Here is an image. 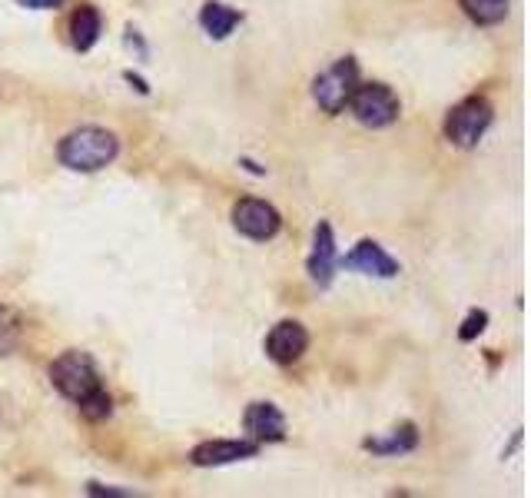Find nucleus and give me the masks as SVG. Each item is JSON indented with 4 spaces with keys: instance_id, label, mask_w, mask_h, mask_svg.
<instances>
[{
    "instance_id": "f257e3e1",
    "label": "nucleus",
    "mask_w": 531,
    "mask_h": 498,
    "mask_svg": "<svg viewBox=\"0 0 531 498\" xmlns=\"http://www.w3.org/2000/svg\"><path fill=\"white\" fill-rule=\"evenodd\" d=\"M50 382L57 386L60 396L77 402L80 412L87 415L90 422L107 419L113 409L110 392L103 389L100 372H97V366H93V359L87 356V352L70 349L60 359H54V366H50Z\"/></svg>"
},
{
    "instance_id": "f03ea898",
    "label": "nucleus",
    "mask_w": 531,
    "mask_h": 498,
    "mask_svg": "<svg viewBox=\"0 0 531 498\" xmlns=\"http://www.w3.org/2000/svg\"><path fill=\"white\" fill-rule=\"evenodd\" d=\"M117 153H120L117 137L103 127H80L67 133L64 143H60V163L74 173H97L117 160Z\"/></svg>"
},
{
    "instance_id": "7ed1b4c3",
    "label": "nucleus",
    "mask_w": 531,
    "mask_h": 498,
    "mask_svg": "<svg viewBox=\"0 0 531 498\" xmlns=\"http://www.w3.org/2000/svg\"><path fill=\"white\" fill-rule=\"evenodd\" d=\"M492 120H495V110L485 97H465L445 117V140L458 150H472L488 133Z\"/></svg>"
},
{
    "instance_id": "20e7f679",
    "label": "nucleus",
    "mask_w": 531,
    "mask_h": 498,
    "mask_svg": "<svg viewBox=\"0 0 531 498\" xmlns=\"http://www.w3.org/2000/svg\"><path fill=\"white\" fill-rule=\"evenodd\" d=\"M349 110L362 127L382 130L399 120L402 103L392 93V87H385V83H356V90H352V97H349Z\"/></svg>"
},
{
    "instance_id": "39448f33",
    "label": "nucleus",
    "mask_w": 531,
    "mask_h": 498,
    "mask_svg": "<svg viewBox=\"0 0 531 498\" xmlns=\"http://www.w3.org/2000/svg\"><path fill=\"white\" fill-rule=\"evenodd\" d=\"M356 83H359V64L352 57H342L316 77V83H312V100L319 103L322 113L336 117V113L349 107V97H352V90H356Z\"/></svg>"
},
{
    "instance_id": "423d86ee",
    "label": "nucleus",
    "mask_w": 531,
    "mask_h": 498,
    "mask_svg": "<svg viewBox=\"0 0 531 498\" xmlns=\"http://www.w3.org/2000/svg\"><path fill=\"white\" fill-rule=\"evenodd\" d=\"M233 226L243 236H249V240H273V236L279 233V226H283V216H279V210L273 203L266 200H239L233 206Z\"/></svg>"
},
{
    "instance_id": "0eeeda50",
    "label": "nucleus",
    "mask_w": 531,
    "mask_h": 498,
    "mask_svg": "<svg viewBox=\"0 0 531 498\" xmlns=\"http://www.w3.org/2000/svg\"><path fill=\"white\" fill-rule=\"evenodd\" d=\"M259 442H246V439H213L196 445L190 462L196 469H220V465H233L243 459H256Z\"/></svg>"
},
{
    "instance_id": "6e6552de",
    "label": "nucleus",
    "mask_w": 531,
    "mask_h": 498,
    "mask_svg": "<svg viewBox=\"0 0 531 498\" xmlns=\"http://www.w3.org/2000/svg\"><path fill=\"white\" fill-rule=\"evenodd\" d=\"M306 346H309V332L303 323H293V319L276 323L273 332L266 336V356L273 359L276 366H293L296 359H303Z\"/></svg>"
},
{
    "instance_id": "1a4fd4ad",
    "label": "nucleus",
    "mask_w": 531,
    "mask_h": 498,
    "mask_svg": "<svg viewBox=\"0 0 531 498\" xmlns=\"http://www.w3.org/2000/svg\"><path fill=\"white\" fill-rule=\"evenodd\" d=\"M336 266H339L336 236H332V226L329 223H319L316 226V236H312V256H309V276H312V283L326 289L332 283V276H336Z\"/></svg>"
},
{
    "instance_id": "9d476101",
    "label": "nucleus",
    "mask_w": 531,
    "mask_h": 498,
    "mask_svg": "<svg viewBox=\"0 0 531 498\" xmlns=\"http://www.w3.org/2000/svg\"><path fill=\"white\" fill-rule=\"evenodd\" d=\"M246 432L253 442H283L286 439V415L273 402H253L243 415Z\"/></svg>"
},
{
    "instance_id": "9b49d317",
    "label": "nucleus",
    "mask_w": 531,
    "mask_h": 498,
    "mask_svg": "<svg viewBox=\"0 0 531 498\" xmlns=\"http://www.w3.org/2000/svg\"><path fill=\"white\" fill-rule=\"evenodd\" d=\"M342 266L356 269V273H362V276H379V279L399 276V263H395V259L385 253L379 243H372V240H362L346 259H342Z\"/></svg>"
},
{
    "instance_id": "f8f14e48",
    "label": "nucleus",
    "mask_w": 531,
    "mask_h": 498,
    "mask_svg": "<svg viewBox=\"0 0 531 498\" xmlns=\"http://www.w3.org/2000/svg\"><path fill=\"white\" fill-rule=\"evenodd\" d=\"M100 34H103L100 10L90 4H80L74 10V17H70V44H74V50H80V54H87V50L97 47Z\"/></svg>"
},
{
    "instance_id": "ddd939ff",
    "label": "nucleus",
    "mask_w": 531,
    "mask_h": 498,
    "mask_svg": "<svg viewBox=\"0 0 531 498\" xmlns=\"http://www.w3.org/2000/svg\"><path fill=\"white\" fill-rule=\"evenodd\" d=\"M239 24H243V14L226 4H216V0L203 4L200 10V27L206 30V37H213V40H226Z\"/></svg>"
},
{
    "instance_id": "4468645a",
    "label": "nucleus",
    "mask_w": 531,
    "mask_h": 498,
    "mask_svg": "<svg viewBox=\"0 0 531 498\" xmlns=\"http://www.w3.org/2000/svg\"><path fill=\"white\" fill-rule=\"evenodd\" d=\"M419 445V429L412 422H402L399 429H392L385 439H366V449L372 455H405Z\"/></svg>"
},
{
    "instance_id": "2eb2a0df",
    "label": "nucleus",
    "mask_w": 531,
    "mask_h": 498,
    "mask_svg": "<svg viewBox=\"0 0 531 498\" xmlns=\"http://www.w3.org/2000/svg\"><path fill=\"white\" fill-rule=\"evenodd\" d=\"M458 4H462V10L475 24L495 27L508 17V4H512V0H458Z\"/></svg>"
},
{
    "instance_id": "dca6fc26",
    "label": "nucleus",
    "mask_w": 531,
    "mask_h": 498,
    "mask_svg": "<svg viewBox=\"0 0 531 498\" xmlns=\"http://www.w3.org/2000/svg\"><path fill=\"white\" fill-rule=\"evenodd\" d=\"M20 342V319L10 309L0 306V356H7Z\"/></svg>"
},
{
    "instance_id": "f3484780",
    "label": "nucleus",
    "mask_w": 531,
    "mask_h": 498,
    "mask_svg": "<svg viewBox=\"0 0 531 498\" xmlns=\"http://www.w3.org/2000/svg\"><path fill=\"white\" fill-rule=\"evenodd\" d=\"M485 326H488V313H485V309H472V313L465 316L462 329H458V339H462V342H472L475 336H482Z\"/></svg>"
},
{
    "instance_id": "a211bd4d",
    "label": "nucleus",
    "mask_w": 531,
    "mask_h": 498,
    "mask_svg": "<svg viewBox=\"0 0 531 498\" xmlns=\"http://www.w3.org/2000/svg\"><path fill=\"white\" fill-rule=\"evenodd\" d=\"M20 7H27V10H57L64 0H17Z\"/></svg>"
},
{
    "instance_id": "6ab92c4d",
    "label": "nucleus",
    "mask_w": 531,
    "mask_h": 498,
    "mask_svg": "<svg viewBox=\"0 0 531 498\" xmlns=\"http://www.w3.org/2000/svg\"><path fill=\"white\" fill-rule=\"evenodd\" d=\"M87 492H90V495H110V498H127V495H130V492H123V489H103L100 482H90Z\"/></svg>"
},
{
    "instance_id": "aec40b11",
    "label": "nucleus",
    "mask_w": 531,
    "mask_h": 498,
    "mask_svg": "<svg viewBox=\"0 0 531 498\" xmlns=\"http://www.w3.org/2000/svg\"><path fill=\"white\" fill-rule=\"evenodd\" d=\"M123 77H127V80H130V83H133V87H137L140 93H147V90H150V87H147V83H143L140 77H133V74H130V70H127V74H123Z\"/></svg>"
}]
</instances>
